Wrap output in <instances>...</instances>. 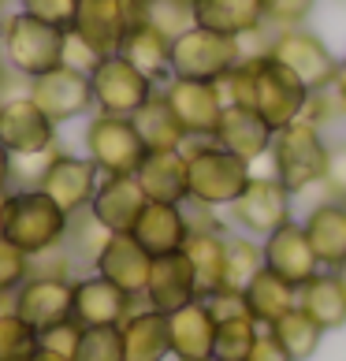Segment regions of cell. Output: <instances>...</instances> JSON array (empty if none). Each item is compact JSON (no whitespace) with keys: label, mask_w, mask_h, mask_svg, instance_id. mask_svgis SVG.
I'll return each instance as SVG.
<instances>
[{"label":"cell","mask_w":346,"mask_h":361,"mask_svg":"<svg viewBox=\"0 0 346 361\" xmlns=\"http://www.w3.org/2000/svg\"><path fill=\"white\" fill-rule=\"evenodd\" d=\"M71 216L63 212L42 186H19L0 197V235L16 243L23 253H45L52 246H63Z\"/></svg>","instance_id":"1"},{"label":"cell","mask_w":346,"mask_h":361,"mask_svg":"<svg viewBox=\"0 0 346 361\" xmlns=\"http://www.w3.org/2000/svg\"><path fill=\"white\" fill-rule=\"evenodd\" d=\"M186 176H190V202L205 209H228L246 190L254 164L238 153L223 149L216 138H194L183 145Z\"/></svg>","instance_id":"2"},{"label":"cell","mask_w":346,"mask_h":361,"mask_svg":"<svg viewBox=\"0 0 346 361\" xmlns=\"http://www.w3.org/2000/svg\"><path fill=\"white\" fill-rule=\"evenodd\" d=\"M328 149L331 142L324 138V130H316L309 123H287L283 130L272 135L268 168L290 194L302 197L321 186L324 168H328Z\"/></svg>","instance_id":"3"},{"label":"cell","mask_w":346,"mask_h":361,"mask_svg":"<svg viewBox=\"0 0 346 361\" xmlns=\"http://www.w3.org/2000/svg\"><path fill=\"white\" fill-rule=\"evenodd\" d=\"M63 34L60 26L30 16V11H16L0 26V49H4L8 71H16L23 82L45 75L63 63Z\"/></svg>","instance_id":"4"},{"label":"cell","mask_w":346,"mask_h":361,"mask_svg":"<svg viewBox=\"0 0 346 361\" xmlns=\"http://www.w3.org/2000/svg\"><path fill=\"white\" fill-rule=\"evenodd\" d=\"M242 60L238 37L216 34L209 26H190L171 42V75L197 78V82H220L235 63Z\"/></svg>","instance_id":"5"},{"label":"cell","mask_w":346,"mask_h":361,"mask_svg":"<svg viewBox=\"0 0 346 361\" xmlns=\"http://www.w3.org/2000/svg\"><path fill=\"white\" fill-rule=\"evenodd\" d=\"M228 216L242 235L264 238L287 220H295V194L279 183L272 171H254L246 190L228 205Z\"/></svg>","instance_id":"6"},{"label":"cell","mask_w":346,"mask_h":361,"mask_svg":"<svg viewBox=\"0 0 346 361\" xmlns=\"http://www.w3.org/2000/svg\"><path fill=\"white\" fill-rule=\"evenodd\" d=\"M246 60L254 63V104L249 109H257L272 130H283L287 123H295L313 90L295 71H287L279 60H272L268 52L264 56H246Z\"/></svg>","instance_id":"7"},{"label":"cell","mask_w":346,"mask_h":361,"mask_svg":"<svg viewBox=\"0 0 346 361\" xmlns=\"http://www.w3.org/2000/svg\"><path fill=\"white\" fill-rule=\"evenodd\" d=\"M145 142L135 130L130 116H104L97 112L86 127V157L97 164L101 176H135L145 160Z\"/></svg>","instance_id":"8"},{"label":"cell","mask_w":346,"mask_h":361,"mask_svg":"<svg viewBox=\"0 0 346 361\" xmlns=\"http://www.w3.org/2000/svg\"><path fill=\"white\" fill-rule=\"evenodd\" d=\"M268 56L279 60L287 71H295L309 90H328L331 78H335V63H339V56L328 49V42L321 34H313L309 26H283V30H272Z\"/></svg>","instance_id":"9"},{"label":"cell","mask_w":346,"mask_h":361,"mask_svg":"<svg viewBox=\"0 0 346 361\" xmlns=\"http://www.w3.org/2000/svg\"><path fill=\"white\" fill-rule=\"evenodd\" d=\"M89 86H93V109L104 112V116H135L142 104L161 90V86H153L135 63H127L119 52L104 56L97 68L89 71Z\"/></svg>","instance_id":"10"},{"label":"cell","mask_w":346,"mask_h":361,"mask_svg":"<svg viewBox=\"0 0 346 361\" xmlns=\"http://www.w3.org/2000/svg\"><path fill=\"white\" fill-rule=\"evenodd\" d=\"M138 19H142V0H78L75 23L68 30H75L101 56H112Z\"/></svg>","instance_id":"11"},{"label":"cell","mask_w":346,"mask_h":361,"mask_svg":"<svg viewBox=\"0 0 346 361\" xmlns=\"http://www.w3.org/2000/svg\"><path fill=\"white\" fill-rule=\"evenodd\" d=\"M26 97H30L52 123H71V119L86 116L93 109L89 75L75 71V68H63V63L30 78V82H26Z\"/></svg>","instance_id":"12"},{"label":"cell","mask_w":346,"mask_h":361,"mask_svg":"<svg viewBox=\"0 0 346 361\" xmlns=\"http://www.w3.org/2000/svg\"><path fill=\"white\" fill-rule=\"evenodd\" d=\"M37 186L56 202L68 216L75 212L89 209L93 194H97L101 186V171L93 164L89 157H75V153H56L52 149L49 164L42 168V176H37Z\"/></svg>","instance_id":"13"},{"label":"cell","mask_w":346,"mask_h":361,"mask_svg":"<svg viewBox=\"0 0 346 361\" xmlns=\"http://www.w3.org/2000/svg\"><path fill=\"white\" fill-rule=\"evenodd\" d=\"M164 101L171 104V112L186 130V142L194 138H212L216 123L223 116V97L216 82H197V78H175L171 75L161 86Z\"/></svg>","instance_id":"14"},{"label":"cell","mask_w":346,"mask_h":361,"mask_svg":"<svg viewBox=\"0 0 346 361\" xmlns=\"http://www.w3.org/2000/svg\"><path fill=\"white\" fill-rule=\"evenodd\" d=\"M11 310H16L26 324H34L37 331L56 328V324H63V320H71V310H75V279L30 272V276L23 279V287L11 294Z\"/></svg>","instance_id":"15"},{"label":"cell","mask_w":346,"mask_h":361,"mask_svg":"<svg viewBox=\"0 0 346 361\" xmlns=\"http://www.w3.org/2000/svg\"><path fill=\"white\" fill-rule=\"evenodd\" d=\"M0 145L11 157H34L56 145V123L37 109V104L19 93V97L0 101Z\"/></svg>","instance_id":"16"},{"label":"cell","mask_w":346,"mask_h":361,"mask_svg":"<svg viewBox=\"0 0 346 361\" xmlns=\"http://www.w3.org/2000/svg\"><path fill=\"white\" fill-rule=\"evenodd\" d=\"M138 298H130L123 287H116L112 279H104L101 272L75 279V310L71 320L82 328H119L130 317Z\"/></svg>","instance_id":"17"},{"label":"cell","mask_w":346,"mask_h":361,"mask_svg":"<svg viewBox=\"0 0 346 361\" xmlns=\"http://www.w3.org/2000/svg\"><path fill=\"white\" fill-rule=\"evenodd\" d=\"M261 246H264V269H272L295 287H302L305 279L321 272V261H316L309 238H305L302 220H287L283 227H276L272 235L261 238Z\"/></svg>","instance_id":"18"},{"label":"cell","mask_w":346,"mask_h":361,"mask_svg":"<svg viewBox=\"0 0 346 361\" xmlns=\"http://www.w3.org/2000/svg\"><path fill=\"white\" fill-rule=\"evenodd\" d=\"M149 269H153V253L145 250L130 231L109 235V243L101 246L97 261H93V272H101L104 279H112L116 287H123L130 298H142L145 294Z\"/></svg>","instance_id":"19"},{"label":"cell","mask_w":346,"mask_h":361,"mask_svg":"<svg viewBox=\"0 0 346 361\" xmlns=\"http://www.w3.org/2000/svg\"><path fill=\"white\" fill-rule=\"evenodd\" d=\"M168 339L175 361H209L216 346V317L205 305V298H194L168 313Z\"/></svg>","instance_id":"20"},{"label":"cell","mask_w":346,"mask_h":361,"mask_svg":"<svg viewBox=\"0 0 346 361\" xmlns=\"http://www.w3.org/2000/svg\"><path fill=\"white\" fill-rule=\"evenodd\" d=\"M145 205H149V197H145L142 183L135 176H101V186L89 202V212L112 235H123V231H135Z\"/></svg>","instance_id":"21"},{"label":"cell","mask_w":346,"mask_h":361,"mask_svg":"<svg viewBox=\"0 0 346 361\" xmlns=\"http://www.w3.org/2000/svg\"><path fill=\"white\" fill-rule=\"evenodd\" d=\"M202 298L197 294V276L186 261V253H164V257H153V269H149V283H145L142 302L153 305L161 313H175L179 305Z\"/></svg>","instance_id":"22"},{"label":"cell","mask_w":346,"mask_h":361,"mask_svg":"<svg viewBox=\"0 0 346 361\" xmlns=\"http://www.w3.org/2000/svg\"><path fill=\"white\" fill-rule=\"evenodd\" d=\"M272 135L276 130L264 123L257 109H249V104H223V116H220L212 138H216L223 149H231L242 160H249V164H257V160L268 157Z\"/></svg>","instance_id":"23"},{"label":"cell","mask_w":346,"mask_h":361,"mask_svg":"<svg viewBox=\"0 0 346 361\" xmlns=\"http://www.w3.org/2000/svg\"><path fill=\"white\" fill-rule=\"evenodd\" d=\"M130 235H135L153 257L179 253L186 246V238H190V212H186V205H175V202H149L142 209V216H138Z\"/></svg>","instance_id":"24"},{"label":"cell","mask_w":346,"mask_h":361,"mask_svg":"<svg viewBox=\"0 0 346 361\" xmlns=\"http://www.w3.org/2000/svg\"><path fill=\"white\" fill-rule=\"evenodd\" d=\"M135 179L149 202H190V176H186V153L183 149H149L138 164Z\"/></svg>","instance_id":"25"},{"label":"cell","mask_w":346,"mask_h":361,"mask_svg":"<svg viewBox=\"0 0 346 361\" xmlns=\"http://www.w3.org/2000/svg\"><path fill=\"white\" fill-rule=\"evenodd\" d=\"M123 336V361H168L171 339H168V313L153 305H135L130 317L119 324Z\"/></svg>","instance_id":"26"},{"label":"cell","mask_w":346,"mask_h":361,"mask_svg":"<svg viewBox=\"0 0 346 361\" xmlns=\"http://www.w3.org/2000/svg\"><path fill=\"white\" fill-rule=\"evenodd\" d=\"M119 56H123L127 63H135L153 86H164L171 78V37L161 34L145 19H138L127 30V37L119 42Z\"/></svg>","instance_id":"27"},{"label":"cell","mask_w":346,"mask_h":361,"mask_svg":"<svg viewBox=\"0 0 346 361\" xmlns=\"http://www.w3.org/2000/svg\"><path fill=\"white\" fill-rule=\"evenodd\" d=\"M305 238L321 261V269L335 272L346 261V209L342 202H316L309 212H305Z\"/></svg>","instance_id":"28"},{"label":"cell","mask_w":346,"mask_h":361,"mask_svg":"<svg viewBox=\"0 0 346 361\" xmlns=\"http://www.w3.org/2000/svg\"><path fill=\"white\" fill-rule=\"evenodd\" d=\"M183 253L197 276V294L202 298L223 287V264H228V231L223 227H190Z\"/></svg>","instance_id":"29"},{"label":"cell","mask_w":346,"mask_h":361,"mask_svg":"<svg viewBox=\"0 0 346 361\" xmlns=\"http://www.w3.org/2000/svg\"><path fill=\"white\" fill-rule=\"evenodd\" d=\"M194 11H197V26H209V30L228 37H242L268 26L261 0H194Z\"/></svg>","instance_id":"30"},{"label":"cell","mask_w":346,"mask_h":361,"mask_svg":"<svg viewBox=\"0 0 346 361\" xmlns=\"http://www.w3.org/2000/svg\"><path fill=\"white\" fill-rule=\"evenodd\" d=\"M298 305L324 331H335V328L346 324V290H342L339 276L331 269H321L313 279H305L298 287Z\"/></svg>","instance_id":"31"},{"label":"cell","mask_w":346,"mask_h":361,"mask_svg":"<svg viewBox=\"0 0 346 361\" xmlns=\"http://www.w3.org/2000/svg\"><path fill=\"white\" fill-rule=\"evenodd\" d=\"M242 298H246L249 317H254L261 328H268L287 310H295V305H298V287L287 283L283 276H276L272 269H261L254 279H249V287L242 290Z\"/></svg>","instance_id":"32"},{"label":"cell","mask_w":346,"mask_h":361,"mask_svg":"<svg viewBox=\"0 0 346 361\" xmlns=\"http://www.w3.org/2000/svg\"><path fill=\"white\" fill-rule=\"evenodd\" d=\"M130 119H135V130L142 135L145 149H183L186 145V130L175 119V112H171V104L164 101L161 90H156Z\"/></svg>","instance_id":"33"},{"label":"cell","mask_w":346,"mask_h":361,"mask_svg":"<svg viewBox=\"0 0 346 361\" xmlns=\"http://www.w3.org/2000/svg\"><path fill=\"white\" fill-rule=\"evenodd\" d=\"M268 331L279 339V346L287 350L290 361H309L316 350H321V339H324V328L316 324V320L305 313L302 305L287 310L283 317L276 320V324H268Z\"/></svg>","instance_id":"34"},{"label":"cell","mask_w":346,"mask_h":361,"mask_svg":"<svg viewBox=\"0 0 346 361\" xmlns=\"http://www.w3.org/2000/svg\"><path fill=\"white\" fill-rule=\"evenodd\" d=\"M264 269V246L254 235H228V264H223V287L246 290L249 279Z\"/></svg>","instance_id":"35"},{"label":"cell","mask_w":346,"mask_h":361,"mask_svg":"<svg viewBox=\"0 0 346 361\" xmlns=\"http://www.w3.org/2000/svg\"><path fill=\"white\" fill-rule=\"evenodd\" d=\"M257 336H261V324L249 313L216 320V346H212V357H220V361H246V354L254 350Z\"/></svg>","instance_id":"36"},{"label":"cell","mask_w":346,"mask_h":361,"mask_svg":"<svg viewBox=\"0 0 346 361\" xmlns=\"http://www.w3.org/2000/svg\"><path fill=\"white\" fill-rule=\"evenodd\" d=\"M42 350V331L16 313L0 310V361H30Z\"/></svg>","instance_id":"37"},{"label":"cell","mask_w":346,"mask_h":361,"mask_svg":"<svg viewBox=\"0 0 346 361\" xmlns=\"http://www.w3.org/2000/svg\"><path fill=\"white\" fill-rule=\"evenodd\" d=\"M109 235H112L109 227H104L97 216H93L89 209H82V212H75V216H71L63 246L75 253L78 264H93V261H97V253H101V246L109 243Z\"/></svg>","instance_id":"38"},{"label":"cell","mask_w":346,"mask_h":361,"mask_svg":"<svg viewBox=\"0 0 346 361\" xmlns=\"http://www.w3.org/2000/svg\"><path fill=\"white\" fill-rule=\"evenodd\" d=\"M142 19L175 42L179 34L197 26V11H194V0H149V4H142Z\"/></svg>","instance_id":"39"},{"label":"cell","mask_w":346,"mask_h":361,"mask_svg":"<svg viewBox=\"0 0 346 361\" xmlns=\"http://www.w3.org/2000/svg\"><path fill=\"white\" fill-rule=\"evenodd\" d=\"M75 361H123V336H119V328H82Z\"/></svg>","instance_id":"40"},{"label":"cell","mask_w":346,"mask_h":361,"mask_svg":"<svg viewBox=\"0 0 346 361\" xmlns=\"http://www.w3.org/2000/svg\"><path fill=\"white\" fill-rule=\"evenodd\" d=\"M26 276H30V253H23L16 243L0 235V298H11Z\"/></svg>","instance_id":"41"},{"label":"cell","mask_w":346,"mask_h":361,"mask_svg":"<svg viewBox=\"0 0 346 361\" xmlns=\"http://www.w3.org/2000/svg\"><path fill=\"white\" fill-rule=\"evenodd\" d=\"M261 8H264V23L272 30H283V26H305L316 0H261Z\"/></svg>","instance_id":"42"},{"label":"cell","mask_w":346,"mask_h":361,"mask_svg":"<svg viewBox=\"0 0 346 361\" xmlns=\"http://www.w3.org/2000/svg\"><path fill=\"white\" fill-rule=\"evenodd\" d=\"M316 190H321V202H346V142H335L328 149V168Z\"/></svg>","instance_id":"43"},{"label":"cell","mask_w":346,"mask_h":361,"mask_svg":"<svg viewBox=\"0 0 346 361\" xmlns=\"http://www.w3.org/2000/svg\"><path fill=\"white\" fill-rule=\"evenodd\" d=\"M78 339H82V324H75V320H63V324L45 328V331H42V350H45V354H52V357L75 361Z\"/></svg>","instance_id":"44"},{"label":"cell","mask_w":346,"mask_h":361,"mask_svg":"<svg viewBox=\"0 0 346 361\" xmlns=\"http://www.w3.org/2000/svg\"><path fill=\"white\" fill-rule=\"evenodd\" d=\"M19 4H23V11L60 26V30H68L75 23V11H78V0H19Z\"/></svg>","instance_id":"45"},{"label":"cell","mask_w":346,"mask_h":361,"mask_svg":"<svg viewBox=\"0 0 346 361\" xmlns=\"http://www.w3.org/2000/svg\"><path fill=\"white\" fill-rule=\"evenodd\" d=\"M104 56L97 49H89L82 37H78L75 30H68L63 34V68H75V71H82V75H89L93 68H97Z\"/></svg>","instance_id":"46"},{"label":"cell","mask_w":346,"mask_h":361,"mask_svg":"<svg viewBox=\"0 0 346 361\" xmlns=\"http://www.w3.org/2000/svg\"><path fill=\"white\" fill-rule=\"evenodd\" d=\"M246 361H290V357H287V350L279 346V339L272 336V331L261 328V336L254 343V350L246 354Z\"/></svg>","instance_id":"47"},{"label":"cell","mask_w":346,"mask_h":361,"mask_svg":"<svg viewBox=\"0 0 346 361\" xmlns=\"http://www.w3.org/2000/svg\"><path fill=\"white\" fill-rule=\"evenodd\" d=\"M11 183H16V157L0 145V197L11 190Z\"/></svg>","instance_id":"48"},{"label":"cell","mask_w":346,"mask_h":361,"mask_svg":"<svg viewBox=\"0 0 346 361\" xmlns=\"http://www.w3.org/2000/svg\"><path fill=\"white\" fill-rule=\"evenodd\" d=\"M331 93H335V101L342 104V112H346V56L335 63V78H331Z\"/></svg>","instance_id":"49"},{"label":"cell","mask_w":346,"mask_h":361,"mask_svg":"<svg viewBox=\"0 0 346 361\" xmlns=\"http://www.w3.org/2000/svg\"><path fill=\"white\" fill-rule=\"evenodd\" d=\"M30 361H63V357H52V354H45V350H37Z\"/></svg>","instance_id":"50"},{"label":"cell","mask_w":346,"mask_h":361,"mask_svg":"<svg viewBox=\"0 0 346 361\" xmlns=\"http://www.w3.org/2000/svg\"><path fill=\"white\" fill-rule=\"evenodd\" d=\"M335 276H339V283H342V290H346V261H342L339 269H335Z\"/></svg>","instance_id":"51"},{"label":"cell","mask_w":346,"mask_h":361,"mask_svg":"<svg viewBox=\"0 0 346 361\" xmlns=\"http://www.w3.org/2000/svg\"><path fill=\"white\" fill-rule=\"evenodd\" d=\"M0 56H4V49H0ZM4 68H8V63H0V71H4Z\"/></svg>","instance_id":"52"},{"label":"cell","mask_w":346,"mask_h":361,"mask_svg":"<svg viewBox=\"0 0 346 361\" xmlns=\"http://www.w3.org/2000/svg\"><path fill=\"white\" fill-rule=\"evenodd\" d=\"M209 361H220V357H209Z\"/></svg>","instance_id":"53"},{"label":"cell","mask_w":346,"mask_h":361,"mask_svg":"<svg viewBox=\"0 0 346 361\" xmlns=\"http://www.w3.org/2000/svg\"><path fill=\"white\" fill-rule=\"evenodd\" d=\"M142 4H149V0H142Z\"/></svg>","instance_id":"54"},{"label":"cell","mask_w":346,"mask_h":361,"mask_svg":"<svg viewBox=\"0 0 346 361\" xmlns=\"http://www.w3.org/2000/svg\"><path fill=\"white\" fill-rule=\"evenodd\" d=\"M342 209H346V202H342Z\"/></svg>","instance_id":"55"}]
</instances>
